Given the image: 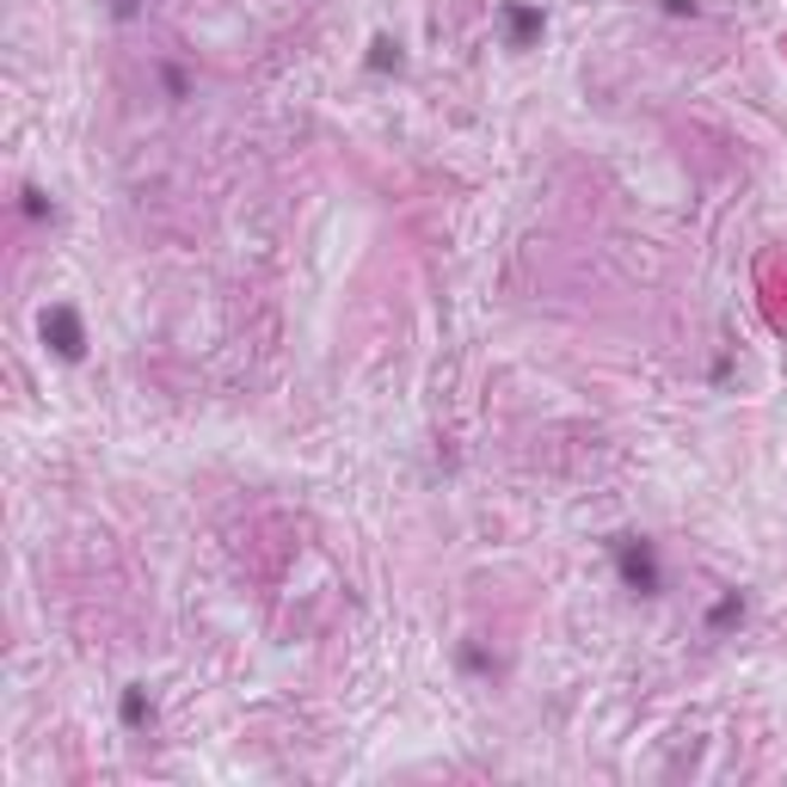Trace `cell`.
Masks as SVG:
<instances>
[{"instance_id":"ba28073f","label":"cell","mask_w":787,"mask_h":787,"mask_svg":"<svg viewBox=\"0 0 787 787\" xmlns=\"http://www.w3.org/2000/svg\"><path fill=\"white\" fill-rule=\"evenodd\" d=\"M461 671L487 677V671H492V659H487V652H480V646H468V652H461Z\"/></svg>"},{"instance_id":"3957f363","label":"cell","mask_w":787,"mask_h":787,"mask_svg":"<svg viewBox=\"0 0 787 787\" xmlns=\"http://www.w3.org/2000/svg\"><path fill=\"white\" fill-rule=\"evenodd\" d=\"M499 25H504V43H511V50H530V43L547 31V13H542V7H530V0H504Z\"/></svg>"},{"instance_id":"6da1fadb","label":"cell","mask_w":787,"mask_h":787,"mask_svg":"<svg viewBox=\"0 0 787 787\" xmlns=\"http://www.w3.org/2000/svg\"><path fill=\"white\" fill-rule=\"evenodd\" d=\"M609 554H616V573H621V585H628L634 597H659V591H664L659 547L646 542V535H616V542H609Z\"/></svg>"},{"instance_id":"277c9868","label":"cell","mask_w":787,"mask_h":787,"mask_svg":"<svg viewBox=\"0 0 787 787\" xmlns=\"http://www.w3.org/2000/svg\"><path fill=\"white\" fill-rule=\"evenodd\" d=\"M117 714H124L129 732L155 726V702H148V689H142V683H129V689H124V708H117Z\"/></svg>"},{"instance_id":"30bf717a","label":"cell","mask_w":787,"mask_h":787,"mask_svg":"<svg viewBox=\"0 0 787 787\" xmlns=\"http://www.w3.org/2000/svg\"><path fill=\"white\" fill-rule=\"evenodd\" d=\"M664 13H671V19H683V13H695V0H664Z\"/></svg>"},{"instance_id":"5b68a950","label":"cell","mask_w":787,"mask_h":787,"mask_svg":"<svg viewBox=\"0 0 787 787\" xmlns=\"http://www.w3.org/2000/svg\"><path fill=\"white\" fill-rule=\"evenodd\" d=\"M738 621H745V597H738V591H726V597L708 609V634H726V628H738Z\"/></svg>"},{"instance_id":"7a4b0ae2","label":"cell","mask_w":787,"mask_h":787,"mask_svg":"<svg viewBox=\"0 0 787 787\" xmlns=\"http://www.w3.org/2000/svg\"><path fill=\"white\" fill-rule=\"evenodd\" d=\"M38 332H43V344H50V351H56L62 363H81V358H86V327H81V315H74L68 301L43 308Z\"/></svg>"},{"instance_id":"9c48e42d","label":"cell","mask_w":787,"mask_h":787,"mask_svg":"<svg viewBox=\"0 0 787 787\" xmlns=\"http://www.w3.org/2000/svg\"><path fill=\"white\" fill-rule=\"evenodd\" d=\"M160 86H167L172 99H185V93H191V81H185L179 68H160Z\"/></svg>"},{"instance_id":"52a82bcc","label":"cell","mask_w":787,"mask_h":787,"mask_svg":"<svg viewBox=\"0 0 787 787\" xmlns=\"http://www.w3.org/2000/svg\"><path fill=\"white\" fill-rule=\"evenodd\" d=\"M25 215H31V222H43V215H56V203L43 198V191H25Z\"/></svg>"},{"instance_id":"8992f818","label":"cell","mask_w":787,"mask_h":787,"mask_svg":"<svg viewBox=\"0 0 787 787\" xmlns=\"http://www.w3.org/2000/svg\"><path fill=\"white\" fill-rule=\"evenodd\" d=\"M370 68H406V56H401V43H394V38H375L370 43Z\"/></svg>"}]
</instances>
